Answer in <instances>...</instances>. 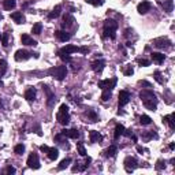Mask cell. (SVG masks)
I'll use <instances>...</instances> for the list:
<instances>
[{"instance_id": "f5cc1de1", "label": "cell", "mask_w": 175, "mask_h": 175, "mask_svg": "<svg viewBox=\"0 0 175 175\" xmlns=\"http://www.w3.org/2000/svg\"><path fill=\"white\" fill-rule=\"evenodd\" d=\"M2 107H3V103H2V100H0V108H2Z\"/></svg>"}, {"instance_id": "ac0fdd59", "label": "cell", "mask_w": 175, "mask_h": 175, "mask_svg": "<svg viewBox=\"0 0 175 175\" xmlns=\"http://www.w3.org/2000/svg\"><path fill=\"white\" fill-rule=\"evenodd\" d=\"M36 95H37L36 89H34V88H29V89H26V92H25V99L28 101H33L34 99H36Z\"/></svg>"}, {"instance_id": "603a6c76", "label": "cell", "mask_w": 175, "mask_h": 175, "mask_svg": "<svg viewBox=\"0 0 175 175\" xmlns=\"http://www.w3.org/2000/svg\"><path fill=\"white\" fill-rule=\"evenodd\" d=\"M15 6H17L15 0H4V2H3V7L7 11H11L13 8H15Z\"/></svg>"}, {"instance_id": "f35d334b", "label": "cell", "mask_w": 175, "mask_h": 175, "mask_svg": "<svg viewBox=\"0 0 175 175\" xmlns=\"http://www.w3.org/2000/svg\"><path fill=\"white\" fill-rule=\"evenodd\" d=\"M86 115L89 116V118H90V121H92V122H96V121H97V114H96L93 110L88 111V114H86Z\"/></svg>"}, {"instance_id": "7c38bea8", "label": "cell", "mask_w": 175, "mask_h": 175, "mask_svg": "<svg viewBox=\"0 0 175 175\" xmlns=\"http://www.w3.org/2000/svg\"><path fill=\"white\" fill-rule=\"evenodd\" d=\"M62 134L65 137H69V138H73V140H77L80 137V131L77 129H71V130H62Z\"/></svg>"}, {"instance_id": "d6986e66", "label": "cell", "mask_w": 175, "mask_h": 175, "mask_svg": "<svg viewBox=\"0 0 175 175\" xmlns=\"http://www.w3.org/2000/svg\"><path fill=\"white\" fill-rule=\"evenodd\" d=\"M73 22H74V18H73L70 14H66L65 17H63V23H62V28L63 29H67L70 28V26L73 25Z\"/></svg>"}, {"instance_id": "f546056e", "label": "cell", "mask_w": 175, "mask_h": 175, "mask_svg": "<svg viewBox=\"0 0 175 175\" xmlns=\"http://www.w3.org/2000/svg\"><path fill=\"white\" fill-rule=\"evenodd\" d=\"M140 123H141L142 126H148V125L152 123V119H151L148 115H142L141 118H140Z\"/></svg>"}, {"instance_id": "db71d44e", "label": "cell", "mask_w": 175, "mask_h": 175, "mask_svg": "<svg viewBox=\"0 0 175 175\" xmlns=\"http://www.w3.org/2000/svg\"><path fill=\"white\" fill-rule=\"evenodd\" d=\"M2 19H3V17H2V14H0V21H2Z\"/></svg>"}, {"instance_id": "6da1fadb", "label": "cell", "mask_w": 175, "mask_h": 175, "mask_svg": "<svg viewBox=\"0 0 175 175\" xmlns=\"http://www.w3.org/2000/svg\"><path fill=\"white\" fill-rule=\"evenodd\" d=\"M140 97H141L145 108H148L151 111H156V108H157V99H156V95H155L152 90H151V89L142 90V92L140 93Z\"/></svg>"}, {"instance_id": "74e56055", "label": "cell", "mask_w": 175, "mask_h": 175, "mask_svg": "<svg viewBox=\"0 0 175 175\" xmlns=\"http://www.w3.org/2000/svg\"><path fill=\"white\" fill-rule=\"evenodd\" d=\"M6 70H7V62L2 59V60H0V75L4 74Z\"/></svg>"}, {"instance_id": "4316f807", "label": "cell", "mask_w": 175, "mask_h": 175, "mask_svg": "<svg viewBox=\"0 0 175 175\" xmlns=\"http://www.w3.org/2000/svg\"><path fill=\"white\" fill-rule=\"evenodd\" d=\"M174 116L175 115L173 114V115H167V116H164V118H163V122H164V123H167L171 129H175V123H174V121H173Z\"/></svg>"}, {"instance_id": "5b68a950", "label": "cell", "mask_w": 175, "mask_h": 175, "mask_svg": "<svg viewBox=\"0 0 175 175\" xmlns=\"http://www.w3.org/2000/svg\"><path fill=\"white\" fill-rule=\"evenodd\" d=\"M26 164H28L29 168H32V170H39L40 168V160H39V155L37 153H30L28 157V162H26Z\"/></svg>"}, {"instance_id": "ffe728a7", "label": "cell", "mask_w": 175, "mask_h": 175, "mask_svg": "<svg viewBox=\"0 0 175 175\" xmlns=\"http://www.w3.org/2000/svg\"><path fill=\"white\" fill-rule=\"evenodd\" d=\"M44 90H45V93H47V99H48V101H47V103H48V106L51 107L52 104L55 103V100H56V99H55V95L51 92V90H49V88H48V86H44Z\"/></svg>"}, {"instance_id": "ab89813d", "label": "cell", "mask_w": 175, "mask_h": 175, "mask_svg": "<svg viewBox=\"0 0 175 175\" xmlns=\"http://www.w3.org/2000/svg\"><path fill=\"white\" fill-rule=\"evenodd\" d=\"M8 37H10V33H4L2 36V45L3 47H7L8 45Z\"/></svg>"}, {"instance_id": "9a60e30c", "label": "cell", "mask_w": 175, "mask_h": 175, "mask_svg": "<svg viewBox=\"0 0 175 175\" xmlns=\"http://www.w3.org/2000/svg\"><path fill=\"white\" fill-rule=\"evenodd\" d=\"M104 66H106V63H104V60H96V62H93L92 63V70L93 71H96V73H101L103 71V69H104Z\"/></svg>"}, {"instance_id": "4dcf8cb0", "label": "cell", "mask_w": 175, "mask_h": 175, "mask_svg": "<svg viewBox=\"0 0 175 175\" xmlns=\"http://www.w3.org/2000/svg\"><path fill=\"white\" fill-rule=\"evenodd\" d=\"M58 55H59V58L63 60V62H67V63H69V62H71V56H70L69 54H65V52L59 51V52H58Z\"/></svg>"}, {"instance_id": "816d5d0a", "label": "cell", "mask_w": 175, "mask_h": 175, "mask_svg": "<svg viewBox=\"0 0 175 175\" xmlns=\"http://www.w3.org/2000/svg\"><path fill=\"white\" fill-rule=\"evenodd\" d=\"M174 148H175V145L171 142V144H170V149H174Z\"/></svg>"}, {"instance_id": "8992f818", "label": "cell", "mask_w": 175, "mask_h": 175, "mask_svg": "<svg viewBox=\"0 0 175 175\" xmlns=\"http://www.w3.org/2000/svg\"><path fill=\"white\" fill-rule=\"evenodd\" d=\"M123 164H125V170H126L127 173H133V171L138 167V163H137V160L134 159V157H131V156H129V157H126V159H125Z\"/></svg>"}, {"instance_id": "ba28073f", "label": "cell", "mask_w": 175, "mask_h": 175, "mask_svg": "<svg viewBox=\"0 0 175 175\" xmlns=\"http://www.w3.org/2000/svg\"><path fill=\"white\" fill-rule=\"evenodd\" d=\"M32 55L33 54L25 51V49H18V51L15 52V55H14V59H15L17 62H25V60H28Z\"/></svg>"}, {"instance_id": "681fc988", "label": "cell", "mask_w": 175, "mask_h": 175, "mask_svg": "<svg viewBox=\"0 0 175 175\" xmlns=\"http://www.w3.org/2000/svg\"><path fill=\"white\" fill-rule=\"evenodd\" d=\"M80 51H81V52H84V54H86V52H88V51H89V49H88V48H86V47H84V48H81V49H80Z\"/></svg>"}, {"instance_id": "7dc6e473", "label": "cell", "mask_w": 175, "mask_h": 175, "mask_svg": "<svg viewBox=\"0 0 175 175\" xmlns=\"http://www.w3.org/2000/svg\"><path fill=\"white\" fill-rule=\"evenodd\" d=\"M48 149L49 148L47 147V145H41V147H40V151H41V152H48Z\"/></svg>"}, {"instance_id": "60d3db41", "label": "cell", "mask_w": 175, "mask_h": 175, "mask_svg": "<svg viewBox=\"0 0 175 175\" xmlns=\"http://www.w3.org/2000/svg\"><path fill=\"white\" fill-rule=\"evenodd\" d=\"M166 167V162L164 160H157V163H156V170H163V168Z\"/></svg>"}, {"instance_id": "1f68e13d", "label": "cell", "mask_w": 175, "mask_h": 175, "mask_svg": "<svg viewBox=\"0 0 175 175\" xmlns=\"http://www.w3.org/2000/svg\"><path fill=\"white\" fill-rule=\"evenodd\" d=\"M70 163H71V159H70V157H67V159H65V160H62V162H60V164H59V170H65V168H67L69 167V164Z\"/></svg>"}, {"instance_id": "83f0119b", "label": "cell", "mask_w": 175, "mask_h": 175, "mask_svg": "<svg viewBox=\"0 0 175 175\" xmlns=\"http://www.w3.org/2000/svg\"><path fill=\"white\" fill-rule=\"evenodd\" d=\"M116 153H118V148H116L115 145H111L108 149L106 151V156L107 157H114Z\"/></svg>"}, {"instance_id": "cb8c5ba5", "label": "cell", "mask_w": 175, "mask_h": 175, "mask_svg": "<svg viewBox=\"0 0 175 175\" xmlns=\"http://www.w3.org/2000/svg\"><path fill=\"white\" fill-rule=\"evenodd\" d=\"M60 51L70 55V54H74V52H78V51H80V48H78V47H75V45H66V47H63Z\"/></svg>"}, {"instance_id": "f6af8a7d", "label": "cell", "mask_w": 175, "mask_h": 175, "mask_svg": "<svg viewBox=\"0 0 175 175\" xmlns=\"http://www.w3.org/2000/svg\"><path fill=\"white\" fill-rule=\"evenodd\" d=\"M15 171H17V170L13 167V166H8V167L6 168L4 173H6V174H15Z\"/></svg>"}, {"instance_id": "c3c4849f", "label": "cell", "mask_w": 175, "mask_h": 175, "mask_svg": "<svg viewBox=\"0 0 175 175\" xmlns=\"http://www.w3.org/2000/svg\"><path fill=\"white\" fill-rule=\"evenodd\" d=\"M140 85H145V86H148V88H151V84L149 82H147V81H140Z\"/></svg>"}, {"instance_id": "7402d4cb", "label": "cell", "mask_w": 175, "mask_h": 175, "mask_svg": "<svg viewBox=\"0 0 175 175\" xmlns=\"http://www.w3.org/2000/svg\"><path fill=\"white\" fill-rule=\"evenodd\" d=\"M123 133H125V127H123V125L118 123V125L115 126V131H114V138H115V140H119V137L123 136Z\"/></svg>"}, {"instance_id": "11a10c76", "label": "cell", "mask_w": 175, "mask_h": 175, "mask_svg": "<svg viewBox=\"0 0 175 175\" xmlns=\"http://www.w3.org/2000/svg\"><path fill=\"white\" fill-rule=\"evenodd\" d=\"M0 39H2V36H0Z\"/></svg>"}, {"instance_id": "5bb4252c", "label": "cell", "mask_w": 175, "mask_h": 175, "mask_svg": "<svg viewBox=\"0 0 175 175\" xmlns=\"http://www.w3.org/2000/svg\"><path fill=\"white\" fill-rule=\"evenodd\" d=\"M151 56H152L153 62L157 63V65H162V63L164 62V59H166V55L164 54H160V52H152V54H151Z\"/></svg>"}, {"instance_id": "44dd1931", "label": "cell", "mask_w": 175, "mask_h": 175, "mask_svg": "<svg viewBox=\"0 0 175 175\" xmlns=\"http://www.w3.org/2000/svg\"><path fill=\"white\" fill-rule=\"evenodd\" d=\"M11 19L17 23H25V17L22 15V13L17 11V13H13L11 14Z\"/></svg>"}, {"instance_id": "d4e9b609", "label": "cell", "mask_w": 175, "mask_h": 175, "mask_svg": "<svg viewBox=\"0 0 175 175\" xmlns=\"http://www.w3.org/2000/svg\"><path fill=\"white\" fill-rule=\"evenodd\" d=\"M163 7H164L166 13H173V10H174V0H164Z\"/></svg>"}, {"instance_id": "bcb514c9", "label": "cell", "mask_w": 175, "mask_h": 175, "mask_svg": "<svg viewBox=\"0 0 175 175\" xmlns=\"http://www.w3.org/2000/svg\"><path fill=\"white\" fill-rule=\"evenodd\" d=\"M123 136H126V137H131V136H133V130H131V129H129V130H125Z\"/></svg>"}, {"instance_id": "ee69618b", "label": "cell", "mask_w": 175, "mask_h": 175, "mask_svg": "<svg viewBox=\"0 0 175 175\" xmlns=\"http://www.w3.org/2000/svg\"><path fill=\"white\" fill-rule=\"evenodd\" d=\"M133 73H134V70L131 69V66H127L126 69L123 70V74L125 75H133Z\"/></svg>"}, {"instance_id": "8fae6325", "label": "cell", "mask_w": 175, "mask_h": 175, "mask_svg": "<svg viewBox=\"0 0 175 175\" xmlns=\"http://www.w3.org/2000/svg\"><path fill=\"white\" fill-rule=\"evenodd\" d=\"M151 10V3L149 2H142V3H140L138 6H137V11H138V14H147L148 11Z\"/></svg>"}, {"instance_id": "d6a6232c", "label": "cell", "mask_w": 175, "mask_h": 175, "mask_svg": "<svg viewBox=\"0 0 175 175\" xmlns=\"http://www.w3.org/2000/svg\"><path fill=\"white\" fill-rule=\"evenodd\" d=\"M41 29H43V25L40 22H37L36 25L33 26V29H32V33L33 34H40L41 33Z\"/></svg>"}, {"instance_id": "d590c367", "label": "cell", "mask_w": 175, "mask_h": 175, "mask_svg": "<svg viewBox=\"0 0 175 175\" xmlns=\"http://www.w3.org/2000/svg\"><path fill=\"white\" fill-rule=\"evenodd\" d=\"M86 3L95 6V7H99V6H103L104 4V0H86Z\"/></svg>"}, {"instance_id": "3957f363", "label": "cell", "mask_w": 175, "mask_h": 175, "mask_svg": "<svg viewBox=\"0 0 175 175\" xmlns=\"http://www.w3.org/2000/svg\"><path fill=\"white\" fill-rule=\"evenodd\" d=\"M48 74L52 75L54 78H56L58 81H63L67 75V67L66 66H58V67H54V69H49Z\"/></svg>"}, {"instance_id": "4fadbf2b", "label": "cell", "mask_w": 175, "mask_h": 175, "mask_svg": "<svg viewBox=\"0 0 175 175\" xmlns=\"http://www.w3.org/2000/svg\"><path fill=\"white\" fill-rule=\"evenodd\" d=\"M21 41H22V44H25V45H29V47L37 45V41L32 39L29 34H22V36H21Z\"/></svg>"}, {"instance_id": "7bdbcfd3", "label": "cell", "mask_w": 175, "mask_h": 175, "mask_svg": "<svg viewBox=\"0 0 175 175\" xmlns=\"http://www.w3.org/2000/svg\"><path fill=\"white\" fill-rule=\"evenodd\" d=\"M155 80H156L157 81V82H159V84H163V78H162V74H160V73L159 71H155Z\"/></svg>"}, {"instance_id": "e575fe53", "label": "cell", "mask_w": 175, "mask_h": 175, "mask_svg": "<svg viewBox=\"0 0 175 175\" xmlns=\"http://www.w3.org/2000/svg\"><path fill=\"white\" fill-rule=\"evenodd\" d=\"M14 152H15L17 155H22L23 152H25V145H23V144L15 145V148H14Z\"/></svg>"}, {"instance_id": "7a4b0ae2", "label": "cell", "mask_w": 175, "mask_h": 175, "mask_svg": "<svg viewBox=\"0 0 175 175\" xmlns=\"http://www.w3.org/2000/svg\"><path fill=\"white\" fill-rule=\"evenodd\" d=\"M116 29H118V23L115 21H112V19H107L106 22H104V34L103 37L104 39H110L111 40H115L116 37Z\"/></svg>"}, {"instance_id": "30bf717a", "label": "cell", "mask_w": 175, "mask_h": 175, "mask_svg": "<svg viewBox=\"0 0 175 175\" xmlns=\"http://www.w3.org/2000/svg\"><path fill=\"white\" fill-rule=\"evenodd\" d=\"M153 44L157 47V48H162V49H164V48H170L171 47V41L170 40H167V39H157V40H155Z\"/></svg>"}, {"instance_id": "8d00e7d4", "label": "cell", "mask_w": 175, "mask_h": 175, "mask_svg": "<svg viewBox=\"0 0 175 175\" xmlns=\"http://www.w3.org/2000/svg\"><path fill=\"white\" fill-rule=\"evenodd\" d=\"M111 99V90H103V95H101V100L103 101H108Z\"/></svg>"}, {"instance_id": "52a82bcc", "label": "cell", "mask_w": 175, "mask_h": 175, "mask_svg": "<svg viewBox=\"0 0 175 175\" xmlns=\"http://www.w3.org/2000/svg\"><path fill=\"white\" fill-rule=\"evenodd\" d=\"M116 85V78H111V80H103L99 82V88L103 90H112Z\"/></svg>"}, {"instance_id": "836d02e7", "label": "cell", "mask_w": 175, "mask_h": 175, "mask_svg": "<svg viewBox=\"0 0 175 175\" xmlns=\"http://www.w3.org/2000/svg\"><path fill=\"white\" fill-rule=\"evenodd\" d=\"M77 149H78V153H80L81 156H86V149H85L82 142H78L77 144Z\"/></svg>"}, {"instance_id": "e0dca14e", "label": "cell", "mask_w": 175, "mask_h": 175, "mask_svg": "<svg viewBox=\"0 0 175 175\" xmlns=\"http://www.w3.org/2000/svg\"><path fill=\"white\" fill-rule=\"evenodd\" d=\"M55 36L58 37V40H60V41H69L70 40V34L67 33V32H65V30H56L55 32Z\"/></svg>"}, {"instance_id": "9c48e42d", "label": "cell", "mask_w": 175, "mask_h": 175, "mask_svg": "<svg viewBox=\"0 0 175 175\" xmlns=\"http://www.w3.org/2000/svg\"><path fill=\"white\" fill-rule=\"evenodd\" d=\"M129 101H130V93L127 92V90H121V93H119V100H118L119 108L125 107Z\"/></svg>"}, {"instance_id": "2e32d148", "label": "cell", "mask_w": 175, "mask_h": 175, "mask_svg": "<svg viewBox=\"0 0 175 175\" xmlns=\"http://www.w3.org/2000/svg\"><path fill=\"white\" fill-rule=\"evenodd\" d=\"M89 138H90V142H100L103 141V136H101L99 131L96 130H92L89 133Z\"/></svg>"}, {"instance_id": "f1b7e54d", "label": "cell", "mask_w": 175, "mask_h": 175, "mask_svg": "<svg viewBox=\"0 0 175 175\" xmlns=\"http://www.w3.org/2000/svg\"><path fill=\"white\" fill-rule=\"evenodd\" d=\"M60 10H62V7L60 6H56V7L54 8V11H52L51 14L48 15V18L49 19H54V18H58V17L60 15Z\"/></svg>"}, {"instance_id": "f907efd6", "label": "cell", "mask_w": 175, "mask_h": 175, "mask_svg": "<svg viewBox=\"0 0 175 175\" xmlns=\"http://www.w3.org/2000/svg\"><path fill=\"white\" fill-rule=\"evenodd\" d=\"M137 151H138L140 153H142V152H144V148H141V147H137Z\"/></svg>"}, {"instance_id": "484cf974", "label": "cell", "mask_w": 175, "mask_h": 175, "mask_svg": "<svg viewBox=\"0 0 175 175\" xmlns=\"http://www.w3.org/2000/svg\"><path fill=\"white\" fill-rule=\"evenodd\" d=\"M48 157H49V160H56L58 159V156H59V151L56 149V148H49L48 149Z\"/></svg>"}, {"instance_id": "277c9868", "label": "cell", "mask_w": 175, "mask_h": 175, "mask_svg": "<svg viewBox=\"0 0 175 175\" xmlns=\"http://www.w3.org/2000/svg\"><path fill=\"white\" fill-rule=\"evenodd\" d=\"M56 119L60 125H69L70 122V115H69V107L66 104H62L59 108V112L56 114Z\"/></svg>"}, {"instance_id": "b9f144b4", "label": "cell", "mask_w": 175, "mask_h": 175, "mask_svg": "<svg viewBox=\"0 0 175 175\" xmlns=\"http://www.w3.org/2000/svg\"><path fill=\"white\" fill-rule=\"evenodd\" d=\"M138 65L141 67H147V66L151 65V62L149 60H147V59H138Z\"/></svg>"}]
</instances>
